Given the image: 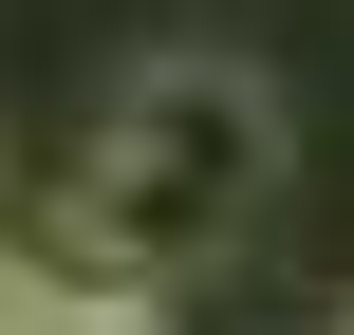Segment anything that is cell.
<instances>
[{
  "instance_id": "6da1fadb",
  "label": "cell",
  "mask_w": 354,
  "mask_h": 335,
  "mask_svg": "<svg viewBox=\"0 0 354 335\" xmlns=\"http://www.w3.org/2000/svg\"><path fill=\"white\" fill-rule=\"evenodd\" d=\"M75 205H93V242H112L131 280L224 261V242L280 205V93H261L243 56H131V75H112V112H93Z\"/></svg>"
},
{
  "instance_id": "7a4b0ae2",
  "label": "cell",
  "mask_w": 354,
  "mask_h": 335,
  "mask_svg": "<svg viewBox=\"0 0 354 335\" xmlns=\"http://www.w3.org/2000/svg\"><path fill=\"white\" fill-rule=\"evenodd\" d=\"M336 335H354V298H336Z\"/></svg>"
}]
</instances>
